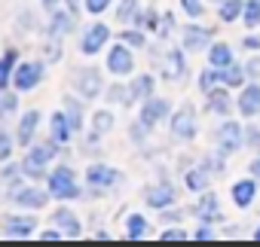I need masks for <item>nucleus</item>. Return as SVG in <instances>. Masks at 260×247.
<instances>
[{
	"mask_svg": "<svg viewBox=\"0 0 260 247\" xmlns=\"http://www.w3.org/2000/svg\"><path fill=\"white\" fill-rule=\"evenodd\" d=\"M49 195H55V198H77L80 195V186H77L71 168H55L52 171V177H49Z\"/></svg>",
	"mask_w": 260,
	"mask_h": 247,
	"instance_id": "f257e3e1",
	"label": "nucleus"
},
{
	"mask_svg": "<svg viewBox=\"0 0 260 247\" xmlns=\"http://www.w3.org/2000/svg\"><path fill=\"white\" fill-rule=\"evenodd\" d=\"M172 135L181 138V141H190V138L196 135V113H193L190 104H184V107L175 113V119H172Z\"/></svg>",
	"mask_w": 260,
	"mask_h": 247,
	"instance_id": "f03ea898",
	"label": "nucleus"
},
{
	"mask_svg": "<svg viewBox=\"0 0 260 247\" xmlns=\"http://www.w3.org/2000/svg\"><path fill=\"white\" fill-rule=\"evenodd\" d=\"M40 79H43V64H40V61H28V64H19V67H16V76H13L16 89H22V92L34 89Z\"/></svg>",
	"mask_w": 260,
	"mask_h": 247,
	"instance_id": "7ed1b4c3",
	"label": "nucleus"
},
{
	"mask_svg": "<svg viewBox=\"0 0 260 247\" xmlns=\"http://www.w3.org/2000/svg\"><path fill=\"white\" fill-rule=\"evenodd\" d=\"M52 156H55V144H40V147H34V150L28 153V159H25V171L34 174V177H40L43 168H46V162H49Z\"/></svg>",
	"mask_w": 260,
	"mask_h": 247,
	"instance_id": "20e7f679",
	"label": "nucleus"
},
{
	"mask_svg": "<svg viewBox=\"0 0 260 247\" xmlns=\"http://www.w3.org/2000/svg\"><path fill=\"white\" fill-rule=\"evenodd\" d=\"M77 89H80L83 98H95V95L101 92V73L92 70V67L80 70V73H77Z\"/></svg>",
	"mask_w": 260,
	"mask_h": 247,
	"instance_id": "39448f33",
	"label": "nucleus"
},
{
	"mask_svg": "<svg viewBox=\"0 0 260 247\" xmlns=\"http://www.w3.org/2000/svg\"><path fill=\"white\" fill-rule=\"evenodd\" d=\"M110 37V31L104 28V25H95V28H89L86 31V37H83V43H80V49L86 52V55H95L101 46H104V40Z\"/></svg>",
	"mask_w": 260,
	"mask_h": 247,
	"instance_id": "423d86ee",
	"label": "nucleus"
},
{
	"mask_svg": "<svg viewBox=\"0 0 260 247\" xmlns=\"http://www.w3.org/2000/svg\"><path fill=\"white\" fill-rule=\"evenodd\" d=\"M107 67L113 73H128L132 70V52H128L125 46H113L110 55H107Z\"/></svg>",
	"mask_w": 260,
	"mask_h": 247,
	"instance_id": "0eeeda50",
	"label": "nucleus"
},
{
	"mask_svg": "<svg viewBox=\"0 0 260 247\" xmlns=\"http://www.w3.org/2000/svg\"><path fill=\"white\" fill-rule=\"evenodd\" d=\"M86 180H89L92 186H113V183L119 180V171H113V168H107V165H92V168L86 171Z\"/></svg>",
	"mask_w": 260,
	"mask_h": 247,
	"instance_id": "6e6552de",
	"label": "nucleus"
},
{
	"mask_svg": "<svg viewBox=\"0 0 260 247\" xmlns=\"http://www.w3.org/2000/svg\"><path fill=\"white\" fill-rule=\"evenodd\" d=\"M34 226H37L34 217H7V220H4V229H7L13 238H25V235H31Z\"/></svg>",
	"mask_w": 260,
	"mask_h": 247,
	"instance_id": "1a4fd4ad",
	"label": "nucleus"
},
{
	"mask_svg": "<svg viewBox=\"0 0 260 247\" xmlns=\"http://www.w3.org/2000/svg\"><path fill=\"white\" fill-rule=\"evenodd\" d=\"M37 122H40V113H37V110H31V113H25V116H22V122H19V132H16V141H19L22 147H28V144H31Z\"/></svg>",
	"mask_w": 260,
	"mask_h": 247,
	"instance_id": "9d476101",
	"label": "nucleus"
},
{
	"mask_svg": "<svg viewBox=\"0 0 260 247\" xmlns=\"http://www.w3.org/2000/svg\"><path fill=\"white\" fill-rule=\"evenodd\" d=\"M166 113H169V104L166 101H159V98L156 101H147L144 110H141V122H144V126H156Z\"/></svg>",
	"mask_w": 260,
	"mask_h": 247,
	"instance_id": "9b49d317",
	"label": "nucleus"
},
{
	"mask_svg": "<svg viewBox=\"0 0 260 247\" xmlns=\"http://www.w3.org/2000/svg\"><path fill=\"white\" fill-rule=\"evenodd\" d=\"M239 107H242L245 116L260 113V86H248V89L242 92V98H239Z\"/></svg>",
	"mask_w": 260,
	"mask_h": 247,
	"instance_id": "f8f14e48",
	"label": "nucleus"
},
{
	"mask_svg": "<svg viewBox=\"0 0 260 247\" xmlns=\"http://www.w3.org/2000/svg\"><path fill=\"white\" fill-rule=\"evenodd\" d=\"M13 198H16V204H25V208H43L49 195L40 189H19V192H13Z\"/></svg>",
	"mask_w": 260,
	"mask_h": 247,
	"instance_id": "ddd939ff",
	"label": "nucleus"
},
{
	"mask_svg": "<svg viewBox=\"0 0 260 247\" xmlns=\"http://www.w3.org/2000/svg\"><path fill=\"white\" fill-rule=\"evenodd\" d=\"M175 201V189L172 186H153L150 192H147V204L150 208H166V204H172Z\"/></svg>",
	"mask_w": 260,
	"mask_h": 247,
	"instance_id": "4468645a",
	"label": "nucleus"
},
{
	"mask_svg": "<svg viewBox=\"0 0 260 247\" xmlns=\"http://www.w3.org/2000/svg\"><path fill=\"white\" fill-rule=\"evenodd\" d=\"M68 31H74V13H55L52 16V25H49V34L52 37H61Z\"/></svg>",
	"mask_w": 260,
	"mask_h": 247,
	"instance_id": "2eb2a0df",
	"label": "nucleus"
},
{
	"mask_svg": "<svg viewBox=\"0 0 260 247\" xmlns=\"http://www.w3.org/2000/svg\"><path fill=\"white\" fill-rule=\"evenodd\" d=\"M208 37H211V31H205V28H187L184 31V46L187 49H202L208 43Z\"/></svg>",
	"mask_w": 260,
	"mask_h": 247,
	"instance_id": "dca6fc26",
	"label": "nucleus"
},
{
	"mask_svg": "<svg viewBox=\"0 0 260 247\" xmlns=\"http://www.w3.org/2000/svg\"><path fill=\"white\" fill-rule=\"evenodd\" d=\"M71 122L64 119V113H55L52 116V138H55V144H64L68 138H71Z\"/></svg>",
	"mask_w": 260,
	"mask_h": 247,
	"instance_id": "f3484780",
	"label": "nucleus"
},
{
	"mask_svg": "<svg viewBox=\"0 0 260 247\" xmlns=\"http://www.w3.org/2000/svg\"><path fill=\"white\" fill-rule=\"evenodd\" d=\"M233 198H236V204H239V208H248V204H251V198H254V183H251V180L236 183V186H233Z\"/></svg>",
	"mask_w": 260,
	"mask_h": 247,
	"instance_id": "a211bd4d",
	"label": "nucleus"
},
{
	"mask_svg": "<svg viewBox=\"0 0 260 247\" xmlns=\"http://www.w3.org/2000/svg\"><path fill=\"white\" fill-rule=\"evenodd\" d=\"M239 138H242V132H239L236 122H226V126L220 129V144H223V150H236V147H239Z\"/></svg>",
	"mask_w": 260,
	"mask_h": 247,
	"instance_id": "6ab92c4d",
	"label": "nucleus"
},
{
	"mask_svg": "<svg viewBox=\"0 0 260 247\" xmlns=\"http://www.w3.org/2000/svg\"><path fill=\"white\" fill-rule=\"evenodd\" d=\"M92 129H95V138H98V135H107V132L113 129V113H107V110L95 113V119H92Z\"/></svg>",
	"mask_w": 260,
	"mask_h": 247,
	"instance_id": "aec40b11",
	"label": "nucleus"
},
{
	"mask_svg": "<svg viewBox=\"0 0 260 247\" xmlns=\"http://www.w3.org/2000/svg\"><path fill=\"white\" fill-rule=\"evenodd\" d=\"M233 61V52H230V46H223V43H217V46H211V64L220 70V67H226Z\"/></svg>",
	"mask_w": 260,
	"mask_h": 247,
	"instance_id": "412c9836",
	"label": "nucleus"
},
{
	"mask_svg": "<svg viewBox=\"0 0 260 247\" xmlns=\"http://www.w3.org/2000/svg\"><path fill=\"white\" fill-rule=\"evenodd\" d=\"M202 220H220V214H217V198L214 195H205L202 201H199V211H196Z\"/></svg>",
	"mask_w": 260,
	"mask_h": 247,
	"instance_id": "4be33fe9",
	"label": "nucleus"
},
{
	"mask_svg": "<svg viewBox=\"0 0 260 247\" xmlns=\"http://www.w3.org/2000/svg\"><path fill=\"white\" fill-rule=\"evenodd\" d=\"M55 223H58L68 235H80V223H77V217H74L71 211H58V214H55Z\"/></svg>",
	"mask_w": 260,
	"mask_h": 247,
	"instance_id": "5701e85b",
	"label": "nucleus"
},
{
	"mask_svg": "<svg viewBox=\"0 0 260 247\" xmlns=\"http://www.w3.org/2000/svg\"><path fill=\"white\" fill-rule=\"evenodd\" d=\"M150 89H153V76H138V79L132 83V89H128V95H132V101H135V98H147Z\"/></svg>",
	"mask_w": 260,
	"mask_h": 247,
	"instance_id": "b1692460",
	"label": "nucleus"
},
{
	"mask_svg": "<svg viewBox=\"0 0 260 247\" xmlns=\"http://www.w3.org/2000/svg\"><path fill=\"white\" fill-rule=\"evenodd\" d=\"M16 107H19V98H16L13 92H0V116L16 113Z\"/></svg>",
	"mask_w": 260,
	"mask_h": 247,
	"instance_id": "393cba45",
	"label": "nucleus"
},
{
	"mask_svg": "<svg viewBox=\"0 0 260 247\" xmlns=\"http://www.w3.org/2000/svg\"><path fill=\"white\" fill-rule=\"evenodd\" d=\"M144 232H147L144 217H141V214H132V217H128V238H141Z\"/></svg>",
	"mask_w": 260,
	"mask_h": 247,
	"instance_id": "a878e982",
	"label": "nucleus"
},
{
	"mask_svg": "<svg viewBox=\"0 0 260 247\" xmlns=\"http://www.w3.org/2000/svg\"><path fill=\"white\" fill-rule=\"evenodd\" d=\"M169 67H166V76H181L184 73V58H181V52H169Z\"/></svg>",
	"mask_w": 260,
	"mask_h": 247,
	"instance_id": "bb28decb",
	"label": "nucleus"
},
{
	"mask_svg": "<svg viewBox=\"0 0 260 247\" xmlns=\"http://www.w3.org/2000/svg\"><path fill=\"white\" fill-rule=\"evenodd\" d=\"M220 83H226V86H239L242 83V67H220Z\"/></svg>",
	"mask_w": 260,
	"mask_h": 247,
	"instance_id": "cd10ccee",
	"label": "nucleus"
},
{
	"mask_svg": "<svg viewBox=\"0 0 260 247\" xmlns=\"http://www.w3.org/2000/svg\"><path fill=\"white\" fill-rule=\"evenodd\" d=\"M242 10H245V7L239 4V0H226V4L220 7V19H223V22H233V19L242 13Z\"/></svg>",
	"mask_w": 260,
	"mask_h": 247,
	"instance_id": "c85d7f7f",
	"label": "nucleus"
},
{
	"mask_svg": "<svg viewBox=\"0 0 260 247\" xmlns=\"http://www.w3.org/2000/svg\"><path fill=\"white\" fill-rule=\"evenodd\" d=\"M245 22H248V28L260 25V0H248V7H245Z\"/></svg>",
	"mask_w": 260,
	"mask_h": 247,
	"instance_id": "c756f323",
	"label": "nucleus"
},
{
	"mask_svg": "<svg viewBox=\"0 0 260 247\" xmlns=\"http://www.w3.org/2000/svg\"><path fill=\"white\" fill-rule=\"evenodd\" d=\"M135 10H138V0H122V4H119V13H116V16H119L122 22H132V19L138 16Z\"/></svg>",
	"mask_w": 260,
	"mask_h": 247,
	"instance_id": "7c9ffc66",
	"label": "nucleus"
},
{
	"mask_svg": "<svg viewBox=\"0 0 260 247\" xmlns=\"http://www.w3.org/2000/svg\"><path fill=\"white\" fill-rule=\"evenodd\" d=\"M13 61H16V52H7L4 58H0V86H7V76H10Z\"/></svg>",
	"mask_w": 260,
	"mask_h": 247,
	"instance_id": "2f4dec72",
	"label": "nucleus"
},
{
	"mask_svg": "<svg viewBox=\"0 0 260 247\" xmlns=\"http://www.w3.org/2000/svg\"><path fill=\"white\" fill-rule=\"evenodd\" d=\"M217 79H220V70H205V73L199 76V86H202L205 92H211V86H214Z\"/></svg>",
	"mask_w": 260,
	"mask_h": 247,
	"instance_id": "473e14b6",
	"label": "nucleus"
},
{
	"mask_svg": "<svg viewBox=\"0 0 260 247\" xmlns=\"http://www.w3.org/2000/svg\"><path fill=\"white\" fill-rule=\"evenodd\" d=\"M205 183H208V180H205L202 171H190V174H187V186H190V189H205Z\"/></svg>",
	"mask_w": 260,
	"mask_h": 247,
	"instance_id": "72a5a7b5",
	"label": "nucleus"
},
{
	"mask_svg": "<svg viewBox=\"0 0 260 247\" xmlns=\"http://www.w3.org/2000/svg\"><path fill=\"white\" fill-rule=\"evenodd\" d=\"M211 110H217V113H226V110H230L226 92H223V95H214V98H211Z\"/></svg>",
	"mask_w": 260,
	"mask_h": 247,
	"instance_id": "f704fd0d",
	"label": "nucleus"
},
{
	"mask_svg": "<svg viewBox=\"0 0 260 247\" xmlns=\"http://www.w3.org/2000/svg\"><path fill=\"white\" fill-rule=\"evenodd\" d=\"M10 147H13V141H10V135L0 129V159H7L10 156Z\"/></svg>",
	"mask_w": 260,
	"mask_h": 247,
	"instance_id": "c9c22d12",
	"label": "nucleus"
},
{
	"mask_svg": "<svg viewBox=\"0 0 260 247\" xmlns=\"http://www.w3.org/2000/svg\"><path fill=\"white\" fill-rule=\"evenodd\" d=\"M107 4H110V0H86V10L89 13H104Z\"/></svg>",
	"mask_w": 260,
	"mask_h": 247,
	"instance_id": "e433bc0d",
	"label": "nucleus"
},
{
	"mask_svg": "<svg viewBox=\"0 0 260 247\" xmlns=\"http://www.w3.org/2000/svg\"><path fill=\"white\" fill-rule=\"evenodd\" d=\"M181 4H184V10L190 16H202V4H199V0H181Z\"/></svg>",
	"mask_w": 260,
	"mask_h": 247,
	"instance_id": "4c0bfd02",
	"label": "nucleus"
},
{
	"mask_svg": "<svg viewBox=\"0 0 260 247\" xmlns=\"http://www.w3.org/2000/svg\"><path fill=\"white\" fill-rule=\"evenodd\" d=\"M64 104H68V110H71V126H74V129H80V122H83V119H80L77 104H74V101H64Z\"/></svg>",
	"mask_w": 260,
	"mask_h": 247,
	"instance_id": "58836bf2",
	"label": "nucleus"
},
{
	"mask_svg": "<svg viewBox=\"0 0 260 247\" xmlns=\"http://www.w3.org/2000/svg\"><path fill=\"white\" fill-rule=\"evenodd\" d=\"M122 40H125V43H128V46H144V37H141V34H138V31H128V34H125V37H122Z\"/></svg>",
	"mask_w": 260,
	"mask_h": 247,
	"instance_id": "ea45409f",
	"label": "nucleus"
},
{
	"mask_svg": "<svg viewBox=\"0 0 260 247\" xmlns=\"http://www.w3.org/2000/svg\"><path fill=\"white\" fill-rule=\"evenodd\" d=\"M181 238H187L181 229H169V232H162V241H181Z\"/></svg>",
	"mask_w": 260,
	"mask_h": 247,
	"instance_id": "a19ab883",
	"label": "nucleus"
},
{
	"mask_svg": "<svg viewBox=\"0 0 260 247\" xmlns=\"http://www.w3.org/2000/svg\"><path fill=\"white\" fill-rule=\"evenodd\" d=\"M40 238H46V241H55V238H61V235H58V232H52V229H49V232H43V235H40Z\"/></svg>",
	"mask_w": 260,
	"mask_h": 247,
	"instance_id": "79ce46f5",
	"label": "nucleus"
},
{
	"mask_svg": "<svg viewBox=\"0 0 260 247\" xmlns=\"http://www.w3.org/2000/svg\"><path fill=\"white\" fill-rule=\"evenodd\" d=\"M245 46H251V49H257V46H260V37H248V40H245Z\"/></svg>",
	"mask_w": 260,
	"mask_h": 247,
	"instance_id": "37998d69",
	"label": "nucleus"
},
{
	"mask_svg": "<svg viewBox=\"0 0 260 247\" xmlns=\"http://www.w3.org/2000/svg\"><path fill=\"white\" fill-rule=\"evenodd\" d=\"M196 238H202V241H208V238H211V232H208V229H199V232H196Z\"/></svg>",
	"mask_w": 260,
	"mask_h": 247,
	"instance_id": "c03bdc74",
	"label": "nucleus"
},
{
	"mask_svg": "<svg viewBox=\"0 0 260 247\" xmlns=\"http://www.w3.org/2000/svg\"><path fill=\"white\" fill-rule=\"evenodd\" d=\"M251 64V73H260V61H248Z\"/></svg>",
	"mask_w": 260,
	"mask_h": 247,
	"instance_id": "a18cd8bd",
	"label": "nucleus"
},
{
	"mask_svg": "<svg viewBox=\"0 0 260 247\" xmlns=\"http://www.w3.org/2000/svg\"><path fill=\"white\" fill-rule=\"evenodd\" d=\"M251 171H254V174H260V159H257V162L251 165Z\"/></svg>",
	"mask_w": 260,
	"mask_h": 247,
	"instance_id": "49530a36",
	"label": "nucleus"
},
{
	"mask_svg": "<svg viewBox=\"0 0 260 247\" xmlns=\"http://www.w3.org/2000/svg\"><path fill=\"white\" fill-rule=\"evenodd\" d=\"M40 4H43V7H55V4H58V0H40Z\"/></svg>",
	"mask_w": 260,
	"mask_h": 247,
	"instance_id": "de8ad7c7",
	"label": "nucleus"
},
{
	"mask_svg": "<svg viewBox=\"0 0 260 247\" xmlns=\"http://www.w3.org/2000/svg\"><path fill=\"white\" fill-rule=\"evenodd\" d=\"M68 4H71V13H77V4H80V0H68Z\"/></svg>",
	"mask_w": 260,
	"mask_h": 247,
	"instance_id": "09e8293b",
	"label": "nucleus"
},
{
	"mask_svg": "<svg viewBox=\"0 0 260 247\" xmlns=\"http://www.w3.org/2000/svg\"><path fill=\"white\" fill-rule=\"evenodd\" d=\"M254 238H257V241H260V229H257V235H254Z\"/></svg>",
	"mask_w": 260,
	"mask_h": 247,
	"instance_id": "8fccbe9b",
	"label": "nucleus"
}]
</instances>
